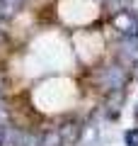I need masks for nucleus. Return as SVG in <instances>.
Masks as SVG:
<instances>
[{
	"label": "nucleus",
	"instance_id": "nucleus-6",
	"mask_svg": "<svg viewBox=\"0 0 138 146\" xmlns=\"http://www.w3.org/2000/svg\"><path fill=\"white\" fill-rule=\"evenodd\" d=\"M20 3H22V0H3V5H5L7 10H12V12H15V7L20 5Z\"/></svg>",
	"mask_w": 138,
	"mask_h": 146
},
{
	"label": "nucleus",
	"instance_id": "nucleus-4",
	"mask_svg": "<svg viewBox=\"0 0 138 146\" xmlns=\"http://www.w3.org/2000/svg\"><path fill=\"white\" fill-rule=\"evenodd\" d=\"M124 139H126L128 146H138V129H128L126 134H124Z\"/></svg>",
	"mask_w": 138,
	"mask_h": 146
},
{
	"label": "nucleus",
	"instance_id": "nucleus-5",
	"mask_svg": "<svg viewBox=\"0 0 138 146\" xmlns=\"http://www.w3.org/2000/svg\"><path fill=\"white\" fill-rule=\"evenodd\" d=\"M5 122H7V107L3 102V98H0V124H5Z\"/></svg>",
	"mask_w": 138,
	"mask_h": 146
},
{
	"label": "nucleus",
	"instance_id": "nucleus-2",
	"mask_svg": "<svg viewBox=\"0 0 138 146\" xmlns=\"http://www.w3.org/2000/svg\"><path fill=\"white\" fill-rule=\"evenodd\" d=\"M114 27L121 29L124 34H138V25H136V15L131 10H121L114 17Z\"/></svg>",
	"mask_w": 138,
	"mask_h": 146
},
{
	"label": "nucleus",
	"instance_id": "nucleus-3",
	"mask_svg": "<svg viewBox=\"0 0 138 146\" xmlns=\"http://www.w3.org/2000/svg\"><path fill=\"white\" fill-rule=\"evenodd\" d=\"M58 134H61V141L73 144V141H78V136H80V127H78V124H68V127H63Z\"/></svg>",
	"mask_w": 138,
	"mask_h": 146
},
{
	"label": "nucleus",
	"instance_id": "nucleus-1",
	"mask_svg": "<svg viewBox=\"0 0 138 146\" xmlns=\"http://www.w3.org/2000/svg\"><path fill=\"white\" fill-rule=\"evenodd\" d=\"M99 83H102L104 90L119 93V90L124 88V83H126V71H124L121 66H109V68H104V73H102V78H99Z\"/></svg>",
	"mask_w": 138,
	"mask_h": 146
},
{
	"label": "nucleus",
	"instance_id": "nucleus-8",
	"mask_svg": "<svg viewBox=\"0 0 138 146\" xmlns=\"http://www.w3.org/2000/svg\"><path fill=\"white\" fill-rule=\"evenodd\" d=\"M136 117H138V105H136Z\"/></svg>",
	"mask_w": 138,
	"mask_h": 146
},
{
	"label": "nucleus",
	"instance_id": "nucleus-7",
	"mask_svg": "<svg viewBox=\"0 0 138 146\" xmlns=\"http://www.w3.org/2000/svg\"><path fill=\"white\" fill-rule=\"evenodd\" d=\"M12 15V10H7L5 5H3V0H0V17H10Z\"/></svg>",
	"mask_w": 138,
	"mask_h": 146
}]
</instances>
